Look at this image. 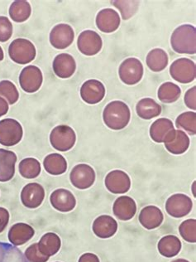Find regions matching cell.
<instances>
[{
  "label": "cell",
  "mask_w": 196,
  "mask_h": 262,
  "mask_svg": "<svg viewBox=\"0 0 196 262\" xmlns=\"http://www.w3.org/2000/svg\"><path fill=\"white\" fill-rule=\"evenodd\" d=\"M131 112L126 103L120 101L109 102L103 112V120L106 126L113 130L125 129L129 125Z\"/></svg>",
  "instance_id": "obj_1"
},
{
  "label": "cell",
  "mask_w": 196,
  "mask_h": 262,
  "mask_svg": "<svg viewBox=\"0 0 196 262\" xmlns=\"http://www.w3.org/2000/svg\"><path fill=\"white\" fill-rule=\"evenodd\" d=\"M170 45L179 54H195V28L190 24H184L177 28L170 37Z\"/></svg>",
  "instance_id": "obj_2"
},
{
  "label": "cell",
  "mask_w": 196,
  "mask_h": 262,
  "mask_svg": "<svg viewBox=\"0 0 196 262\" xmlns=\"http://www.w3.org/2000/svg\"><path fill=\"white\" fill-rule=\"evenodd\" d=\"M9 54L16 63L25 65L35 59L37 52L35 46L29 40L18 38L13 40L9 45Z\"/></svg>",
  "instance_id": "obj_3"
},
{
  "label": "cell",
  "mask_w": 196,
  "mask_h": 262,
  "mask_svg": "<svg viewBox=\"0 0 196 262\" xmlns=\"http://www.w3.org/2000/svg\"><path fill=\"white\" fill-rule=\"evenodd\" d=\"M50 142L55 149L66 152L75 146L77 142V135L71 127L65 125H58L51 132Z\"/></svg>",
  "instance_id": "obj_4"
},
{
  "label": "cell",
  "mask_w": 196,
  "mask_h": 262,
  "mask_svg": "<svg viewBox=\"0 0 196 262\" xmlns=\"http://www.w3.org/2000/svg\"><path fill=\"white\" fill-rule=\"evenodd\" d=\"M23 129L18 120L7 118L0 120V144L11 147L22 140Z\"/></svg>",
  "instance_id": "obj_5"
},
{
  "label": "cell",
  "mask_w": 196,
  "mask_h": 262,
  "mask_svg": "<svg viewBox=\"0 0 196 262\" xmlns=\"http://www.w3.org/2000/svg\"><path fill=\"white\" fill-rule=\"evenodd\" d=\"M143 66L135 57H129L122 61L118 68L119 78L126 85H133L138 83L143 77Z\"/></svg>",
  "instance_id": "obj_6"
},
{
  "label": "cell",
  "mask_w": 196,
  "mask_h": 262,
  "mask_svg": "<svg viewBox=\"0 0 196 262\" xmlns=\"http://www.w3.org/2000/svg\"><path fill=\"white\" fill-rule=\"evenodd\" d=\"M170 74L179 83H190L195 79V63L189 58H179L170 65Z\"/></svg>",
  "instance_id": "obj_7"
},
{
  "label": "cell",
  "mask_w": 196,
  "mask_h": 262,
  "mask_svg": "<svg viewBox=\"0 0 196 262\" xmlns=\"http://www.w3.org/2000/svg\"><path fill=\"white\" fill-rule=\"evenodd\" d=\"M95 172L89 164H77L72 168L70 180L75 188L85 190L93 186L95 182Z\"/></svg>",
  "instance_id": "obj_8"
},
{
  "label": "cell",
  "mask_w": 196,
  "mask_h": 262,
  "mask_svg": "<svg viewBox=\"0 0 196 262\" xmlns=\"http://www.w3.org/2000/svg\"><path fill=\"white\" fill-rule=\"evenodd\" d=\"M192 208L193 202L191 199L183 193H176L166 200V212L175 219L187 216L191 212Z\"/></svg>",
  "instance_id": "obj_9"
},
{
  "label": "cell",
  "mask_w": 196,
  "mask_h": 262,
  "mask_svg": "<svg viewBox=\"0 0 196 262\" xmlns=\"http://www.w3.org/2000/svg\"><path fill=\"white\" fill-rule=\"evenodd\" d=\"M43 81L42 72L36 66H27L20 73L19 83L24 92L34 93L41 88Z\"/></svg>",
  "instance_id": "obj_10"
},
{
  "label": "cell",
  "mask_w": 196,
  "mask_h": 262,
  "mask_svg": "<svg viewBox=\"0 0 196 262\" xmlns=\"http://www.w3.org/2000/svg\"><path fill=\"white\" fill-rule=\"evenodd\" d=\"M77 47L82 54L89 57L94 56L102 49V38L94 31L85 30L79 36Z\"/></svg>",
  "instance_id": "obj_11"
},
{
  "label": "cell",
  "mask_w": 196,
  "mask_h": 262,
  "mask_svg": "<svg viewBox=\"0 0 196 262\" xmlns=\"http://www.w3.org/2000/svg\"><path fill=\"white\" fill-rule=\"evenodd\" d=\"M49 38L53 48L60 50L65 49L74 42V30L69 24H57L51 31Z\"/></svg>",
  "instance_id": "obj_12"
},
{
  "label": "cell",
  "mask_w": 196,
  "mask_h": 262,
  "mask_svg": "<svg viewBox=\"0 0 196 262\" xmlns=\"http://www.w3.org/2000/svg\"><path fill=\"white\" fill-rule=\"evenodd\" d=\"M105 187L113 194H122L129 192L131 188V179L125 171L113 170L105 177Z\"/></svg>",
  "instance_id": "obj_13"
},
{
  "label": "cell",
  "mask_w": 196,
  "mask_h": 262,
  "mask_svg": "<svg viewBox=\"0 0 196 262\" xmlns=\"http://www.w3.org/2000/svg\"><path fill=\"white\" fill-rule=\"evenodd\" d=\"M105 85L101 81L95 79H90L81 85L80 93L81 99L89 105H94L101 102L105 98Z\"/></svg>",
  "instance_id": "obj_14"
},
{
  "label": "cell",
  "mask_w": 196,
  "mask_h": 262,
  "mask_svg": "<svg viewBox=\"0 0 196 262\" xmlns=\"http://www.w3.org/2000/svg\"><path fill=\"white\" fill-rule=\"evenodd\" d=\"M45 199V190L41 184L30 183L22 188L21 202L26 208L34 209L42 205Z\"/></svg>",
  "instance_id": "obj_15"
},
{
  "label": "cell",
  "mask_w": 196,
  "mask_h": 262,
  "mask_svg": "<svg viewBox=\"0 0 196 262\" xmlns=\"http://www.w3.org/2000/svg\"><path fill=\"white\" fill-rule=\"evenodd\" d=\"M166 150L173 155H182L185 153L190 147V138L184 131L174 129L165 140Z\"/></svg>",
  "instance_id": "obj_16"
},
{
  "label": "cell",
  "mask_w": 196,
  "mask_h": 262,
  "mask_svg": "<svg viewBox=\"0 0 196 262\" xmlns=\"http://www.w3.org/2000/svg\"><path fill=\"white\" fill-rule=\"evenodd\" d=\"M51 204L61 212H71L77 206V199L70 191L65 188L55 190L50 196Z\"/></svg>",
  "instance_id": "obj_17"
},
{
  "label": "cell",
  "mask_w": 196,
  "mask_h": 262,
  "mask_svg": "<svg viewBox=\"0 0 196 262\" xmlns=\"http://www.w3.org/2000/svg\"><path fill=\"white\" fill-rule=\"evenodd\" d=\"M95 22L96 26L103 33H113L119 28V14L113 9H104L96 16Z\"/></svg>",
  "instance_id": "obj_18"
},
{
  "label": "cell",
  "mask_w": 196,
  "mask_h": 262,
  "mask_svg": "<svg viewBox=\"0 0 196 262\" xmlns=\"http://www.w3.org/2000/svg\"><path fill=\"white\" fill-rule=\"evenodd\" d=\"M53 68L57 77L62 79L70 78L77 70V62L71 55L61 53L55 57Z\"/></svg>",
  "instance_id": "obj_19"
},
{
  "label": "cell",
  "mask_w": 196,
  "mask_h": 262,
  "mask_svg": "<svg viewBox=\"0 0 196 262\" xmlns=\"http://www.w3.org/2000/svg\"><path fill=\"white\" fill-rule=\"evenodd\" d=\"M93 232L100 238H110L118 231V223L109 215H102L94 221Z\"/></svg>",
  "instance_id": "obj_20"
},
{
  "label": "cell",
  "mask_w": 196,
  "mask_h": 262,
  "mask_svg": "<svg viewBox=\"0 0 196 262\" xmlns=\"http://www.w3.org/2000/svg\"><path fill=\"white\" fill-rule=\"evenodd\" d=\"M113 212L119 220H131L137 212V204L130 196H121L113 203Z\"/></svg>",
  "instance_id": "obj_21"
},
{
  "label": "cell",
  "mask_w": 196,
  "mask_h": 262,
  "mask_svg": "<svg viewBox=\"0 0 196 262\" xmlns=\"http://www.w3.org/2000/svg\"><path fill=\"white\" fill-rule=\"evenodd\" d=\"M18 158L14 152L0 149V182L9 181L15 174V166Z\"/></svg>",
  "instance_id": "obj_22"
},
{
  "label": "cell",
  "mask_w": 196,
  "mask_h": 262,
  "mask_svg": "<svg viewBox=\"0 0 196 262\" xmlns=\"http://www.w3.org/2000/svg\"><path fill=\"white\" fill-rule=\"evenodd\" d=\"M138 219L142 227L148 230H153L161 225L164 216L159 208L156 206H148L142 208Z\"/></svg>",
  "instance_id": "obj_23"
},
{
  "label": "cell",
  "mask_w": 196,
  "mask_h": 262,
  "mask_svg": "<svg viewBox=\"0 0 196 262\" xmlns=\"http://www.w3.org/2000/svg\"><path fill=\"white\" fill-rule=\"evenodd\" d=\"M35 231L29 224L16 223L9 229V240L13 246H22L33 238Z\"/></svg>",
  "instance_id": "obj_24"
},
{
  "label": "cell",
  "mask_w": 196,
  "mask_h": 262,
  "mask_svg": "<svg viewBox=\"0 0 196 262\" xmlns=\"http://www.w3.org/2000/svg\"><path fill=\"white\" fill-rule=\"evenodd\" d=\"M174 125L170 119L160 118L155 120L150 127V137L156 143H164L172 131L174 130Z\"/></svg>",
  "instance_id": "obj_25"
},
{
  "label": "cell",
  "mask_w": 196,
  "mask_h": 262,
  "mask_svg": "<svg viewBox=\"0 0 196 262\" xmlns=\"http://www.w3.org/2000/svg\"><path fill=\"white\" fill-rule=\"evenodd\" d=\"M136 112L140 118L151 120L161 115V106L153 99L143 98L137 102Z\"/></svg>",
  "instance_id": "obj_26"
},
{
  "label": "cell",
  "mask_w": 196,
  "mask_h": 262,
  "mask_svg": "<svg viewBox=\"0 0 196 262\" xmlns=\"http://www.w3.org/2000/svg\"><path fill=\"white\" fill-rule=\"evenodd\" d=\"M182 244L177 236L173 235L165 236L159 241L157 249L161 256L172 258L177 256L181 251Z\"/></svg>",
  "instance_id": "obj_27"
},
{
  "label": "cell",
  "mask_w": 196,
  "mask_h": 262,
  "mask_svg": "<svg viewBox=\"0 0 196 262\" xmlns=\"http://www.w3.org/2000/svg\"><path fill=\"white\" fill-rule=\"evenodd\" d=\"M37 245L41 253L50 257L56 255L61 249V238L56 233L48 232L44 234Z\"/></svg>",
  "instance_id": "obj_28"
},
{
  "label": "cell",
  "mask_w": 196,
  "mask_h": 262,
  "mask_svg": "<svg viewBox=\"0 0 196 262\" xmlns=\"http://www.w3.org/2000/svg\"><path fill=\"white\" fill-rule=\"evenodd\" d=\"M45 170L52 175H61L67 170V162L60 154H51L46 156L43 160Z\"/></svg>",
  "instance_id": "obj_29"
},
{
  "label": "cell",
  "mask_w": 196,
  "mask_h": 262,
  "mask_svg": "<svg viewBox=\"0 0 196 262\" xmlns=\"http://www.w3.org/2000/svg\"><path fill=\"white\" fill-rule=\"evenodd\" d=\"M169 57L166 51L161 48H154L146 56V63L151 71L159 72L167 67Z\"/></svg>",
  "instance_id": "obj_30"
},
{
  "label": "cell",
  "mask_w": 196,
  "mask_h": 262,
  "mask_svg": "<svg viewBox=\"0 0 196 262\" xmlns=\"http://www.w3.org/2000/svg\"><path fill=\"white\" fill-rule=\"evenodd\" d=\"M32 13V8L28 1H14L9 8V16L16 23H23L29 19Z\"/></svg>",
  "instance_id": "obj_31"
},
{
  "label": "cell",
  "mask_w": 196,
  "mask_h": 262,
  "mask_svg": "<svg viewBox=\"0 0 196 262\" xmlns=\"http://www.w3.org/2000/svg\"><path fill=\"white\" fill-rule=\"evenodd\" d=\"M181 95V90L179 85L170 81L161 84L157 92V96L160 101L165 104L176 102L180 98Z\"/></svg>",
  "instance_id": "obj_32"
},
{
  "label": "cell",
  "mask_w": 196,
  "mask_h": 262,
  "mask_svg": "<svg viewBox=\"0 0 196 262\" xmlns=\"http://www.w3.org/2000/svg\"><path fill=\"white\" fill-rule=\"evenodd\" d=\"M0 262H29L18 247L0 243Z\"/></svg>",
  "instance_id": "obj_33"
},
{
  "label": "cell",
  "mask_w": 196,
  "mask_h": 262,
  "mask_svg": "<svg viewBox=\"0 0 196 262\" xmlns=\"http://www.w3.org/2000/svg\"><path fill=\"white\" fill-rule=\"evenodd\" d=\"M41 164L34 158L24 159L19 164V173L25 179H35L41 173Z\"/></svg>",
  "instance_id": "obj_34"
},
{
  "label": "cell",
  "mask_w": 196,
  "mask_h": 262,
  "mask_svg": "<svg viewBox=\"0 0 196 262\" xmlns=\"http://www.w3.org/2000/svg\"><path fill=\"white\" fill-rule=\"evenodd\" d=\"M176 126L178 129H184L190 136H195L196 114L194 112H186L181 114L176 120Z\"/></svg>",
  "instance_id": "obj_35"
},
{
  "label": "cell",
  "mask_w": 196,
  "mask_h": 262,
  "mask_svg": "<svg viewBox=\"0 0 196 262\" xmlns=\"http://www.w3.org/2000/svg\"><path fill=\"white\" fill-rule=\"evenodd\" d=\"M112 5L117 8L121 13L124 20L130 19L135 15L139 7V1H111Z\"/></svg>",
  "instance_id": "obj_36"
},
{
  "label": "cell",
  "mask_w": 196,
  "mask_h": 262,
  "mask_svg": "<svg viewBox=\"0 0 196 262\" xmlns=\"http://www.w3.org/2000/svg\"><path fill=\"white\" fill-rule=\"evenodd\" d=\"M0 96H4L10 105L15 104L19 98V93L12 81L4 80L0 81Z\"/></svg>",
  "instance_id": "obj_37"
},
{
  "label": "cell",
  "mask_w": 196,
  "mask_h": 262,
  "mask_svg": "<svg viewBox=\"0 0 196 262\" xmlns=\"http://www.w3.org/2000/svg\"><path fill=\"white\" fill-rule=\"evenodd\" d=\"M179 232L181 237L190 243H196V220L188 219L184 221L179 227Z\"/></svg>",
  "instance_id": "obj_38"
},
{
  "label": "cell",
  "mask_w": 196,
  "mask_h": 262,
  "mask_svg": "<svg viewBox=\"0 0 196 262\" xmlns=\"http://www.w3.org/2000/svg\"><path fill=\"white\" fill-rule=\"evenodd\" d=\"M24 256L29 262H46L50 258L41 253V251L38 249L37 243H34L28 247Z\"/></svg>",
  "instance_id": "obj_39"
},
{
  "label": "cell",
  "mask_w": 196,
  "mask_h": 262,
  "mask_svg": "<svg viewBox=\"0 0 196 262\" xmlns=\"http://www.w3.org/2000/svg\"><path fill=\"white\" fill-rule=\"evenodd\" d=\"M13 24L5 16H0V42L9 41L13 35Z\"/></svg>",
  "instance_id": "obj_40"
},
{
  "label": "cell",
  "mask_w": 196,
  "mask_h": 262,
  "mask_svg": "<svg viewBox=\"0 0 196 262\" xmlns=\"http://www.w3.org/2000/svg\"><path fill=\"white\" fill-rule=\"evenodd\" d=\"M185 104L188 108L195 111L196 110V86H193L185 92L184 97Z\"/></svg>",
  "instance_id": "obj_41"
},
{
  "label": "cell",
  "mask_w": 196,
  "mask_h": 262,
  "mask_svg": "<svg viewBox=\"0 0 196 262\" xmlns=\"http://www.w3.org/2000/svg\"><path fill=\"white\" fill-rule=\"evenodd\" d=\"M9 212L6 208H0V233L5 231L9 222Z\"/></svg>",
  "instance_id": "obj_42"
},
{
  "label": "cell",
  "mask_w": 196,
  "mask_h": 262,
  "mask_svg": "<svg viewBox=\"0 0 196 262\" xmlns=\"http://www.w3.org/2000/svg\"><path fill=\"white\" fill-rule=\"evenodd\" d=\"M78 262H101V260L94 254L85 253L80 257Z\"/></svg>",
  "instance_id": "obj_43"
},
{
  "label": "cell",
  "mask_w": 196,
  "mask_h": 262,
  "mask_svg": "<svg viewBox=\"0 0 196 262\" xmlns=\"http://www.w3.org/2000/svg\"><path fill=\"white\" fill-rule=\"evenodd\" d=\"M8 112H9V103L0 96V117L6 115Z\"/></svg>",
  "instance_id": "obj_44"
},
{
  "label": "cell",
  "mask_w": 196,
  "mask_h": 262,
  "mask_svg": "<svg viewBox=\"0 0 196 262\" xmlns=\"http://www.w3.org/2000/svg\"><path fill=\"white\" fill-rule=\"evenodd\" d=\"M4 58H5V53H4L2 48L0 47V61H3Z\"/></svg>",
  "instance_id": "obj_45"
},
{
  "label": "cell",
  "mask_w": 196,
  "mask_h": 262,
  "mask_svg": "<svg viewBox=\"0 0 196 262\" xmlns=\"http://www.w3.org/2000/svg\"><path fill=\"white\" fill-rule=\"evenodd\" d=\"M172 262H190L189 260H185V259H177V260H173Z\"/></svg>",
  "instance_id": "obj_46"
},
{
  "label": "cell",
  "mask_w": 196,
  "mask_h": 262,
  "mask_svg": "<svg viewBox=\"0 0 196 262\" xmlns=\"http://www.w3.org/2000/svg\"><path fill=\"white\" fill-rule=\"evenodd\" d=\"M57 262H58V261H57Z\"/></svg>",
  "instance_id": "obj_47"
}]
</instances>
